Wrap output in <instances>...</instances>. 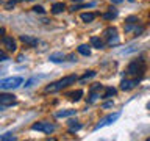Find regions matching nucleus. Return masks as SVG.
Returning <instances> with one entry per match:
<instances>
[{
	"mask_svg": "<svg viewBox=\"0 0 150 141\" xmlns=\"http://www.w3.org/2000/svg\"><path fill=\"white\" fill-rule=\"evenodd\" d=\"M77 80H78L77 75H67V77H63L61 80H58V82H55V83L49 85V86H45V93H56V91H61L63 88H66V86H69V85L75 83Z\"/></svg>",
	"mask_w": 150,
	"mask_h": 141,
	"instance_id": "obj_1",
	"label": "nucleus"
},
{
	"mask_svg": "<svg viewBox=\"0 0 150 141\" xmlns=\"http://www.w3.org/2000/svg\"><path fill=\"white\" fill-rule=\"evenodd\" d=\"M21 85H22V77H9V78L0 80V88H2L3 91H6V89L19 88Z\"/></svg>",
	"mask_w": 150,
	"mask_h": 141,
	"instance_id": "obj_2",
	"label": "nucleus"
},
{
	"mask_svg": "<svg viewBox=\"0 0 150 141\" xmlns=\"http://www.w3.org/2000/svg\"><path fill=\"white\" fill-rule=\"evenodd\" d=\"M144 69H145V64H144V60L142 58H139V60H134V61H131V63L128 64V68H127V72H128L130 75H141L144 72Z\"/></svg>",
	"mask_w": 150,
	"mask_h": 141,
	"instance_id": "obj_3",
	"label": "nucleus"
},
{
	"mask_svg": "<svg viewBox=\"0 0 150 141\" xmlns=\"http://www.w3.org/2000/svg\"><path fill=\"white\" fill-rule=\"evenodd\" d=\"M120 118V113H111V115H108V116H105L103 119L98 122V124L94 127V130H98V129H102V127H105V125H110V124H112L114 121H117Z\"/></svg>",
	"mask_w": 150,
	"mask_h": 141,
	"instance_id": "obj_4",
	"label": "nucleus"
},
{
	"mask_svg": "<svg viewBox=\"0 0 150 141\" xmlns=\"http://www.w3.org/2000/svg\"><path fill=\"white\" fill-rule=\"evenodd\" d=\"M31 130H38V132H44V133H52L55 132V125L50 122H35L31 125Z\"/></svg>",
	"mask_w": 150,
	"mask_h": 141,
	"instance_id": "obj_5",
	"label": "nucleus"
},
{
	"mask_svg": "<svg viewBox=\"0 0 150 141\" xmlns=\"http://www.w3.org/2000/svg\"><path fill=\"white\" fill-rule=\"evenodd\" d=\"M103 89V85L100 83H96L91 86V91H89V99H88V103H94L97 100L98 97H100V91Z\"/></svg>",
	"mask_w": 150,
	"mask_h": 141,
	"instance_id": "obj_6",
	"label": "nucleus"
},
{
	"mask_svg": "<svg viewBox=\"0 0 150 141\" xmlns=\"http://www.w3.org/2000/svg\"><path fill=\"white\" fill-rule=\"evenodd\" d=\"M16 103V99H14L13 94H0V110H5L9 105H14Z\"/></svg>",
	"mask_w": 150,
	"mask_h": 141,
	"instance_id": "obj_7",
	"label": "nucleus"
},
{
	"mask_svg": "<svg viewBox=\"0 0 150 141\" xmlns=\"http://www.w3.org/2000/svg\"><path fill=\"white\" fill-rule=\"evenodd\" d=\"M2 44H3V47H5V50H8V52H16V49H17L16 41H14L11 36H3Z\"/></svg>",
	"mask_w": 150,
	"mask_h": 141,
	"instance_id": "obj_8",
	"label": "nucleus"
},
{
	"mask_svg": "<svg viewBox=\"0 0 150 141\" xmlns=\"http://www.w3.org/2000/svg\"><path fill=\"white\" fill-rule=\"evenodd\" d=\"M138 82H139L138 78H133V80L125 78V80H122V82H120V89H122V91H130V89H133L136 85H138Z\"/></svg>",
	"mask_w": 150,
	"mask_h": 141,
	"instance_id": "obj_9",
	"label": "nucleus"
},
{
	"mask_svg": "<svg viewBox=\"0 0 150 141\" xmlns=\"http://www.w3.org/2000/svg\"><path fill=\"white\" fill-rule=\"evenodd\" d=\"M23 44H27V46H30V47H35V46H38V38H35V36H30V35H21V38H19Z\"/></svg>",
	"mask_w": 150,
	"mask_h": 141,
	"instance_id": "obj_10",
	"label": "nucleus"
},
{
	"mask_svg": "<svg viewBox=\"0 0 150 141\" xmlns=\"http://www.w3.org/2000/svg\"><path fill=\"white\" fill-rule=\"evenodd\" d=\"M64 9H66V5L63 2H56V3L52 5V13L53 14H59V13H63Z\"/></svg>",
	"mask_w": 150,
	"mask_h": 141,
	"instance_id": "obj_11",
	"label": "nucleus"
},
{
	"mask_svg": "<svg viewBox=\"0 0 150 141\" xmlns=\"http://www.w3.org/2000/svg\"><path fill=\"white\" fill-rule=\"evenodd\" d=\"M50 61H53V63H61V61H64L66 60V55L64 53H61V52H56V53H52L50 55Z\"/></svg>",
	"mask_w": 150,
	"mask_h": 141,
	"instance_id": "obj_12",
	"label": "nucleus"
},
{
	"mask_svg": "<svg viewBox=\"0 0 150 141\" xmlns=\"http://www.w3.org/2000/svg\"><path fill=\"white\" fill-rule=\"evenodd\" d=\"M97 16H98L97 13H83L81 16H80V19H81L83 22H92Z\"/></svg>",
	"mask_w": 150,
	"mask_h": 141,
	"instance_id": "obj_13",
	"label": "nucleus"
},
{
	"mask_svg": "<svg viewBox=\"0 0 150 141\" xmlns=\"http://www.w3.org/2000/svg\"><path fill=\"white\" fill-rule=\"evenodd\" d=\"M74 115H77V110H61L56 113V118H69Z\"/></svg>",
	"mask_w": 150,
	"mask_h": 141,
	"instance_id": "obj_14",
	"label": "nucleus"
},
{
	"mask_svg": "<svg viewBox=\"0 0 150 141\" xmlns=\"http://www.w3.org/2000/svg\"><path fill=\"white\" fill-rule=\"evenodd\" d=\"M91 46L100 50V49H103V41L100 39V38H97V36H92L91 38Z\"/></svg>",
	"mask_w": 150,
	"mask_h": 141,
	"instance_id": "obj_15",
	"label": "nucleus"
},
{
	"mask_svg": "<svg viewBox=\"0 0 150 141\" xmlns=\"http://www.w3.org/2000/svg\"><path fill=\"white\" fill-rule=\"evenodd\" d=\"M102 17L105 19V21H112V19H116V17H117V11H116L114 8H112V9H110L108 13L102 14Z\"/></svg>",
	"mask_w": 150,
	"mask_h": 141,
	"instance_id": "obj_16",
	"label": "nucleus"
},
{
	"mask_svg": "<svg viewBox=\"0 0 150 141\" xmlns=\"http://www.w3.org/2000/svg\"><path fill=\"white\" fill-rule=\"evenodd\" d=\"M67 124H69V132H78L81 129V124H78V122L74 121V119H70Z\"/></svg>",
	"mask_w": 150,
	"mask_h": 141,
	"instance_id": "obj_17",
	"label": "nucleus"
},
{
	"mask_svg": "<svg viewBox=\"0 0 150 141\" xmlns=\"http://www.w3.org/2000/svg\"><path fill=\"white\" fill-rule=\"evenodd\" d=\"M69 97H70V100L77 102V100H80V99L83 97V91H81V89H77V91L70 93V94H69Z\"/></svg>",
	"mask_w": 150,
	"mask_h": 141,
	"instance_id": "obj_18",
	"label": "nucleus"
},
{
	"mask_svg": "<svg viewBox=\"0 0 150 141\" xmlns=\"http://www.w3.org/2000/svg\"><path fill=\"white\" fill-rule=\"evenodd\" d=\"M78 53H81L84 56H89V55H91V49H89V46L81 44V46H78Z\"/></svg>",
	"mask_w": 150,
	"mask_h": 141,
	"instance_id": "obj_19",
	"label": "nucleus"
},
{
	"mask_svg": "<svg viewBox=\"0 0 150 141\" xmlns=\"http://www.w3.org/2000/svg\"><path fill=\"white\" fill-rule=\"evenodd\" d=\"M116 93H117L116 89L110 86V88H106V89H105V94H103L102 97H103V99H110V97H112V96H116Z\"/></svg>",
	"mask_w": 150,
	"mask_h": 141,
	"instance_id": "obj_20",
	"label": "nucleus"
},
{
	"mask_svg": "<svg viewBox=\"0 0 150 141\" xmlns=\"http://www.w3.org/2000/svg\"><path fill=\"white\" fill-rule=\"evenodd\" d=\"M103 35H105L106 38H111V36H116L117 35V30L114 27H110V28H106L105 31H103Z\"/></svg>",
	"mask_w": 150,
	"mask_h": 141,
	"instance_id": "obj_21",
	"label": "nucleus"
},
{
	"mask_svg": "<svg viewBox=\"0 0 150 141\" xmlns=\"http://www.w3.org/2000/svg\"><path fill=\"white\" fill-rule=\"evenodd\" d=\"M41 78H44V75H39V77H33V78H30V80H28V82L25 83V88H30L31 86V85L33 83H36V82H39V80Z\"/></svg>",
	"mask_w": 150,
	"mask_h": 141,
	"instance_id": "obj_22",
	"label": "nucleus"
},
{
	"mask_svg": "<svg viewBox=\"0 0 150 141\" xmlns=\"http://www.w3.org/2000/svg\"><path fill=\"white\" fill-rule=\"evenodd\" d=\"M0 140H2V141H14V140H16V136H14L13 133H5V135L0 136Z\"/></svg>",
	"mask_w": 150,
	"mask_h": 141,
	"instance_id": "obj_23",
	"label": "nucleus"
},
{
	"mask_svg": "<svg viewBox=\"0 0 150 141\" xmlns=\"http://www.w3.org/2000/svg\"><path fill=\"white\" fill-rule=\"evenodd\" d=\"M116 44H119V38H117V35L108 38V46H116Z\"/></svg>",
	"mask_w": 150,
	"mask_h": 141,
	"instance_id": "obj_24",
	"label": "nucleus"
},
{
	"mask_svg": "<svg viewBox=\"0 0 150 141\" xmlns=\"http://www.w3.org/2000/svg\"><path fill=\"white\" fill-rule=\"evenodd\" d=\"M91 77H96V72H94V70H88L86 74H83L81 82H84V80H88V78H91Z\"/></svg>",
	"mask_w": 150,
	"mask_h": 141,
	"instance_id": "obj_25",
	"label": "nucleus"
},
{
	"mask_svg": "<svg viewBox=\"0 0 150 141\" xmlns=\"http://www.w3.org/2000/svg\"><path fill=\"white\" fill-rule=\"evenodd\" d=\"M92 6H96V3H86V5H80V6H74L72 8V11H75V9H80V8H92Z\"/></svg>",
	"mask_w": 150,
	"mask_h": 141,
	"instance_id": "obj_26",
	"label": "nucleus"
},
{
	"mask_svg": "<svg viewBox=\"0 0 150 141\" xmlns=\"http://www.w3.org/2000/svg\"><path fill=\"white\" fill-rule=\"evenodd\" d=\"M134 22H138V17L136 16H128L125 19V24H134Z\"/></svg>",
	"mask_w": 150,
	"mask_h": 141,
	"instance_id": "obj_27",
	"label": "nucleus"
},
{
	"mask_svg": "<svg viewBox=\"0 0 150 141\" xmlns=\"http://www.w3.org/2000/svg\"><path fill=\"white\" fill-rule=\"evenodd\" d=\"M33 11H35V13H39V14H44V13H45V9L42 8V6H38V5H36V6L33 8Z\"/></svg>",
	"mask_w": 150,
	"mask_h": 141,
	"instance_id": "obj_28",
	"label": "nucleus"
},
{
	"mask_svg": "<svg viewBox=\"0 0 150 141\" xmlns=\"http://www.w3.org/2000/svg\"><path fill=\"white\" fill-rule=\"evenodd\" d=\"M8 60V56H6V52L5 50H2L0 52V61H6Z\"/></svg>",
	"mask_w": 150,
	"mask_h": 141,
	"instance_id": "obj_29",
	"label": "nucleus"
},
{
	"mask_svg": "<svg viewBox=\"0 0 150 141\" xmlns=\"http://www.w3.org/2000/svg\"><path fill=\"white\" fill-rule=\"evenodd\" d=\"M131 30H133V24H127V25H125V31L128 33V31H131Z\"/></svg>",
	"mask_w": 150,
	"mask_h": 141,
	"instance_id": "obj_30",
	"label": "nucleus"
},
{
	"mask_svg": "<svg viewBox=\"0 0 150 141\" xmlns=\"http://www.w3.org/2000/svg\"><path fill=\"white\" fill-rule=\"evenodd\" d=\"M142 31H144V27H139V28L136 27V28H134V33H136V35H139V33H142Z\"/></svg>",
	"mask_w": 150,
	"mask_h": 141,
	"instance_id": "obj_31",
	"label": "nucleus"
},
{
	"mask_svg": "<svg viewBox=\"0 0 150 141\" xmlns=\"http://www.w3.org/2000/svg\"><path fill=\"white\" fill-rule=\"evenodd\" d=\"M110 107H112V100H110V102H105V103H103V108H110Z\"/></svg>",
	"mask_w": 150,
	"mask_h": 141,
	"instance_id": "obj_32",
	"label": "nucleus"
},
{
	"mask_svg": "<svg viewBox=\"0 0 150 141\" xmlns=\"http://www.w3.org/2000/svg\"><path fill=\"white\" fill-rule=\"evenodd\" d=\"M14 6V2H11V3H6V5H5V8H6V9H11Z\"/></svg>",
	"mask_w": 150,
	"mask_h": 141,
	"instance_id": "obj_33",
	"label": "nucleus"
},
{
	"mask_svg": "<svg viewBox=\"0 0 150 141\" xmlns=\"http://www.w3.org/2000/svg\"><path fill=\"white\" fill-rule=\"evenodd\" d=\"M69 60L70 61H77V56H75V55H69Z\"/></svg>",
	"mask_w": 150,
	"mask_h": 141,
	"instance_id": "obj_34",
	"label": "nucleus"
},
{
	"mask_svg": "<svg viewBox=\"0 0 150 141\" xmlns=\"http://www.w3.org/2000/svg\"><path fill=\"white\" fill-rule=\"evenodd\" d=\"M124 0H111V3H122Z\"/></svg>",
	"mask_w": 150,
	"mask_h": 141,
	"instance_id": "obj_35",
	"label": "nucleus"
},
{
	"mask_svg": "<svg viewBox=\"0 0 150 141\" xmlns=\"http://www.w3.org/2000/svg\"><path fill=\"white\" fill-rule=\"evenodd\" d=\"M0 35H2V36H5V28H3V27L0 28Z\"/></svg>",
	"mask_w": 150,
	"mask_h": 141,
	"instance_id": "obj_36",
	"label": "nucleus"
},
{
	"mask_svg": "<svg viewBox=\"0 0 150 141\" xmlns=\"http://www.w3.org/2000/svg\"><path fill=\"white\" fill-rule=\"evenodd\" d=\"M11 2H14V3H17V2H22V0H11Z\"/></svg>",
	"mask_w": 150,
	"mask_h": 141,
	"instance_id": "obj_37",
	"label": "nucleus"
},
{
	"mask_svg": "<svg viewBox=\"0 0 150 141\" xmlns=\"http://www.w3.org/2000/svg\"><path fill=\"white\" fill-rule=\"evenodd\" d=\"M147 108H149V110H150V102H149V103H147Z\"/></svg>",
	"mask_w": 150,
	"mask_h": 141,
	"instance_id": "obj_38",
	"label": "nucleus"
},
{
	"mask_svg": "<svg viewBox=\"0 0 150 141\" xmlns=\"http://www.w3.org/2000/svg\"><path fill=\"white\" fill-rule=\"evenodd\" d=\"M74 2H80V0H74Z\"/></svg>",
	"mask_w": 150,
	"mask_h": 141,
	"instance_id": "obj_39",
	"label": "nucleus"
},
{
	"mask_svg": "<svg viewBox=\"0 0 150 141\" xmlns=\"http://www.w3.org/2000/svg\"><path fill=\"white\" fill-rule=\"evenodd\" d=\"M130 2H134V0H130Z\"/></svg>",
	"mask_w": 150,
	"mask_h": 141,
	"instance_id": "obj_40",
	"label": "nucleus"
},
{
	"mask_svg": "<svg viewBox=\"0 0 150 141\" xmlns=\"http://www.w3.org/2000/svg\"><path fill=\"white\" fill-rule=\"evenodd\" d=\"M149 141H150V138H149Z\"/></svg>",
	"mask_w": 150,
	"mask_h": 141,
	"instance_id": "obj_41",
	"label": "nucleus"
}]
</instances>
